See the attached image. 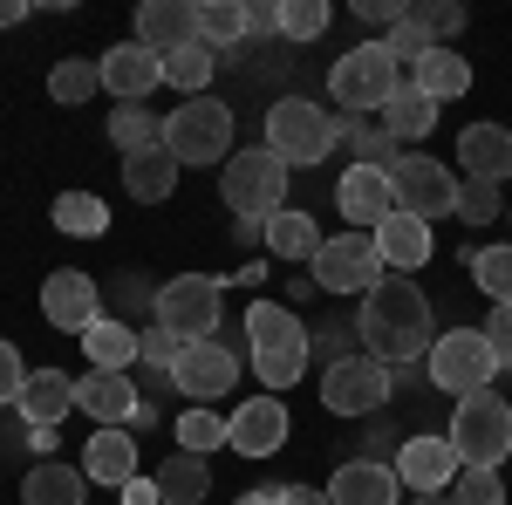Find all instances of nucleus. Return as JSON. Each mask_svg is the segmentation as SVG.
Instances as JSON below:
<instances>
[{"mask_svg": "<svg viewBox=\"0 0 512 505\" xmlns=\"http://www.w3.org/2000/svg\"><path fill=\"white\" fill-rule=\"evenodd\" d=\"M315 287L321 294H376L383 280H390V267H383V253H376V233H335L321 239L315 253Z\"/></svg>", "mask_w": 512, "mask_h": 505, "instance_id": "9", "label": "nucleus"}, {"mask_svg": "<svg viewBox=\"0 0 512 505\" xmlns=\"http://www.w3.org/2000/svg\"><path fill=\"white\" fill-rule=\"evenodd\" d=\"M137 396H144V389L130 383V369H89L76 383V410L96 417V430H117V424L137 417Z\"/></svg>", "mask_w": 512, "mask_h": 505, "instance_id": "17", "label": "nucleus"}, {"mask_svg": "<svg viewBox=\"0 0 512 505\" xmlns=\"http://www.w3.org/2000/svg\"><path fill=\"white\" fill-rule=\"evenodd\" d=\"M96 89H103V69H96V62H55V69H48V96H55L62 110H82Z\"/></svg>", "mask_w": 512, "mask_h": 505, "instance_id": "38", "label": "nucleus"}, {"mask_svg": "<svg viewBox=\"0 0 512 505\" xmlns=\"http://www.w3.org/2000/svg\"><path fill=\"white\" fill-rule=\"evenodd\" d=\"M171 389L212 410L219 396H233V389H239V349L226 342V335L185 342V349H178V362H171Z\"/></svg>", "mask_w": 512, "mask_h": 505, "instance_id": "11", "label": "nucleus"}, {"mask_svg": "<svg viewBox=\"0 0 512 505\" xmlns=\"http://www.w3.org/2000/svg\"><path fill=\"white\" fill-rule=\"evenodd\" d=\"M485 342H492V355H499V369H512V301H492V314H485Z\"/></svg>", "mask_w": 512, "mask_h": 505, "instance_id": "46", "label": "nucleus"}, {"mask_svg": "<svg viewBox=\"0 0 512 505\" xmlns=\"http://www.w3.org/2000/svg\"><path fill=\"white\" fill-rule=\"evenodd\" d=\"M349 151H355V164H362V171H396V164H403V144H396L383 123H355Z\"/></svg>", "mask_w": 512, "mask_h": 505, "instance_id": "40", "label": "nucleus"}, {"mask_svg": "<svg viewBox=\"0 0 512 505\" xmlns=\"http://www.w3.org/2000/svg\"><path fill=\"white\" fill-rule=\"evenodd\" d=\"M137 41H144L151 55L192 48L198 41V7L192 0H144V7H137Z\"/></svg>", "mask_w": 512, "mask_h": 505, "instance_id": "21", "label": "nucleus"}, {"mask_svg": "<svg viewBox=\"0 0 512 505\" xmlns=\"http://www.w3.org/2000/svg\"><path fill=\"white\" fill-rule=\"evenodd\" d=\"M110 294H117V301H123L130 314H137V308H158V287H151L144 273H130V267L117 273V287H110Z\"/></svg>", "mask_w": 512, "mask_h": 505, "instance_id": "49", "label": "nucleus"}, {"mask_svg": "<svg viewBox=\"0 0 512 505\" xmlns=\"http://www.w3.org/2000/svg\"><path fill=\"white\" fill-rule=\"evenodd\" d=\"M233 239L239 246H267V219H233Z\"/></svg>", "mask_w": 512, "mask_h": 505, "instance_id": "55", "label": "nucleus"}, {"mask_svg": "<svg viewBox=\"0 0 512 505\" xmlns=\"http://www.w3.org/2000/svg\"><path fill=\"white\" fill-rule=\"evenodd\" d=\"M178 157L171 151H144V157H123V192L137 198V205H164V198L178 192Z\"/></svg>", "mask_w": 512, "mask_h": 505, "instance_id": "29", "label": "nucleus"}, {"mask_svg": "<svg viewBox=\"0 0 512 505\" xmlns=\"http://www.w3.org/2000/svg\"><path fill=\"white\" fill-rule=\"evenodd\" d=\"M417 505H451V492H417Z\"/></svg>", "mask_w": 512, "mask_h": 505, "instance_id": "58", "label": "nucleus"}, {"mask_svg": "<svg viewBox=\"0 0 512 505\" xmlns=\"http://www.w3.org/2000/svg\"><path fill=\"white\" fill-rule=\"evenodd\" d=\"M41 314H48V328H62V335H89V328L103 321V287L76 267H55L41 280Z\"/></svg>", "mask_w": 512, "mask_h": 505, "instance_id": "13", "label": "nucleus"}, {"mask_svg": "<svg viewBox=\"0 0 512 505\" xmlns=\"http://www.w3.org/2000/svg\"><path fill=\"white\" fill-rule=\"evenodd\" d=\"M117 499H123V505H164V492H158V478H130Z\"/></svg>", "mask_w": 512, "mask_h": 505, "instance_id": "53", "label": "nucleus"}, {"mask_svg": "<svg viewBox=\"0 0 512 505\" xmlns=\"http://www.w3.org/2000/svg\"><path fill=\"white\" fill-rule=\"evenodd\" d=\"M287 485H253V492H239V505H280Z\"/></svg>", "mask_w": 512, "mask_h": 505, "instance_id": "56", "label": "nucleus"}, {"mask_svg": "<svg viewBox=\"0 0 512 505\" xmlns=\"http://www.w3.org/2000/svg\"><path fill=\"white\" fill-rule=\"evenodd\" d=\"M246 35H280V7L253 0V7H246Z\"/></svg>", "mask_w": 512, "mask_h": 505, "instance_id": "52", "label": "nucleus"}, {"mask_svg": "<svg viewBox=\"0 0 512 505\" xmlns=\"http://www.w3.org/2000/svg\"><path fill=\"white\" fill-rule=\"evenodd\" d=\"M355 342H362V355H376V362H390V369L424 362V355H431V342H437V321H431L424 287H410L403 273H390L376 294H362Z\"/></svg>", "mask_w": 512, "mask_h": 505, "instance_id": "1", "label": "nucleus"}, {"mask_svg": "<svg viewBox=\"0 0 512 505\" xmlns=\"http://www.w3.org/2000/svg\"><path fill=\"white\" fill-rule=\"evenodd\" d=\"M458 219H465V226H485V219H499V185L458 178Z\"/></svg>", "mask_w": 512, "mask_h": 505, "instance_id": "45", "label": "nucleus"}, {"mask_svg": "<svg viewBox=\"0 0 512 505\" xmlns=\"http://www.w3.org/2000/svg\"><path fill=\"white\" fill-rule=\"evenodd\" d=\"M212 76H219V55L192 41V48H178V55H164V82L178 89V96H212Z\"/></svg>", "mask_w": 512, "mask_h": 505, "instance_id": "34", "label": "nucleus"}, {"mask_svg": "<svg viewBox=\"0 0 512 505\" xmlns=\"http://www.w3.org/2000/svg\"><path fill=\"white\" fill-rule=\"evenodd\" d=\"M110 144H117L123 157L164 151V117H151L144 103H117V110H110Z\"/></svg>", "mask_w": 512, "mask_h": 505, "instance_id": "32", "label": "nucleus"}, {"mask_svg": "<svg viewBox=\"0 0 512 505\" xmlns=\"http://www.w3.org/2000/svg\"><path fill=\"white\" fill-rule=\"evenodd\" d=\"M96 69H103V89H110L117 103H144V96L164 82V55H151L144 41H117Z\"/></svg>", "mask_w": 512, "mask_h": 505, "instance_id": "18", "label": "nucleus"}, {"mask_svg": "<svg viewBox=\"0 0 512 505\" xmlns=\"http://www.w3.org/2000/svg\"><path fill=\"white\" fill-rule=\"evenodd\" d=\"M328 21H335L328 0H280V35H287V41H321V35H328Z\"/></svg>", "mask_w": 512, "mask_h": 505, "instance_id": "41", "label": "nucleus"}, {"mask_svg": "<svg viewBox=\"0 0 512 505\" xmlns=\"http://www.w3.org/2000/svg\"><path fill=\"white\" fill-rule=\"evenodd\" d=\"M355 14H362L369 28H396V21H403V0H355Z\"/></svg>", "mask_w": 512, "mask_h": 505, "instance_id": "50", "label": "nucleus"}, {"mask_svg": "<svg viewBox=\"0 0 512 505\" xmlns=\"http://www.w3.org/2000/svg\"><path fill=\"white\" fill-rule=\"evenodd\" d=\"M280 505H335V499H328V485H321V492H315V485H287Z\"/></svg>", "mask_w": 512, "mask_h": 505, "instance_id": "54", "label": "nucleus"}, {"mask_svg": "<svg viewBox=\"0 0 512 505\" xmlns=\"http://www.w3.org/2000/svg\"><path fill=\"white\" fill-rule=\"evenodd\" d=\"M246 349H253V355L308 349V328H301L294 301H253V308H246Z\"/></svg>", "mask_w": 512, "mask_h": 505, "instance_id": "22", "label": "nucleus"}, {"mask_svg": "<svg viewBox=\"0 0 512 505\" xmlns=\"http://www.w3.org/2000/svg\"><path fill=\"white\" fill-rule=\"evenodd\" d=\"M21 383H28V362H21L14 342H0V410H7V403H21Z\"/></svg>", "mask_w": 512, "mask_h": 505, "instance_id": "47", "label": "nucleus"}, {"mask_svg": "<svg viewBox=\"0 0 512 505\" xmlns=\"http://www.w3.org/2000/svg\"><path fill=\"white\" fill-rule=\"evenodd\" d=\"M376 253H383V267H390V273H417L437 253V239H431V226H424V219L390 212V219L376 226Z\"/></svg>", "mask_w": 512, "mask_h": 505, "instance_id": "24", "label": "nucleus"}, {"mask_svg": "<svg viewBox=\"0 0 512 505\" xmlns=\"http://www.w3.org/2000/svg\"><path fill=\"white\" fill-rule=\"evenodd\" d=\"M451 451L458 465L472 471H499L512 458V403L499 389H478V396H458V417H451Z\"/></svg>", "mask_w": 512, "mask_h": 505, "instance_id": "3", "label": "nucleus"}, {"mask_svg": "<svg viewBox=\"0 0 512 505\" xmlns=\"http://www.w3.org/2000/svg\"><path fill=\"white\" fill-rule=\"evenodd\" d=\"M424 369H431V383L444 396H478V389L499 383V355L485 342V328H444L424 355Z\"/></svg>", "mask_w": 512, "mask_h": 505, "instance_id": "7", "label": "nucleus"}, {"mask_svg": "<svg viewBox=\"0 0 512 505\" xmlns=\"http://www.w3.org/2000/svg\"><path fill=\"white\" fill-rule=\"evenodd\" d=\"M383 48H390L396 62H410V69H417V62H424V55H431V41L417 35V28H410V21H396L390 35H383Z\"/></svg>", "mask_w": 512, "mask_h": 505, "instance_id": "48", "label": "nucleus"}, {"mask_svg": "<svg viewBox=\"0 0 512 505\" xmlns=\"http://www.w3.org/2000/svg\"><path fill=\"white\" fill-rule=\"evenodd\" d=\"M403 21L431 41V48H444V41L465 35V7H458V0H403Z\"/></svg>", "mask_w": 512, "mask_h": 505, "instance_id": "36", "label": "nucleus"}, {"mask_svg": "<svg viewBox=\"0 0 512 505\" xmlns=\"http://www.w3.org/2000/svg\"><path fill=\"white\" fill-rule=\"evenodd\" d=\"M21 14H28V0H0V28H14Z\"/></svg>", "mask_w": 512, "mask_h": 505, "instance_id": "57", "label": "nucleus"}, {"mask_svg": "<svg viewBox=\"0 0 512 505\" xmlns=\"http://www.w3.org/2000/svg\"><path fill=\"white\" fill-rule=\"evenodd\" d=\"M349 137H355V117H335V110H321L308 96H280L274 110H267V151L287 171L321 164V157L335 151V144H349Z\"/></svg>", "mask_w": 512, "mask_h": 505, "instance_id": "2", "label": "nucleus"}, {"mask_svg": "<svg viewBox=\"0 0 512 505\" xmlns=\"http://www.w3.org/2000/svg\"><path fill=\"white\" fill-rule=\"evenodd\" d=\"M308 349H315L321 362H328V369H335V362H342V355H349V335H342V328H321V335H308Z\"/></svg>", "mask_w": 512, "mask_h": 505, "instance_id": "51", "label": "nucleus"}, {"mask_svg": "<svg viewBox=\"0 0 512 505\" xmlns=\"http://www.w3.org/2000/svg\"><path fill=\"white\" fill-rule=\"evenodd\" d=\"M335 212L349 219V233H376V226L396 212L390 171H362V164H349V178L335 185Z\"/></svg>", "mask_w": 512, "mask_h": 505, "instance_id": "16", "label": "nucleus"}, {"mask_svg": "<svg viewBox=\"0 0 512 505\" xmlns=\"http://www.w3.org/2000/svg\"><path fill=\"white\" fill-rule=\"evenodd\" d=\"M396 396V369L376 355H342L335 369H321V403L335 417H376Z\"/></svg>", "mask_w": 512, "mask_h": 505, "instance_id": "10", "label": "nucleus"}, {"mask_svg": "<svg viewBox=\"0 0 512 505\" xmlns=\"http://www.w3.org/2000/svg\"><path fill=\"white\" fill-rule=\"evenodd\" d=\"M219 198H226L233 219H274L280 205H287V164H280L267 144L233 151L219 164Z\"/></svg>", "mask_w": 512, "mask_h": 505, "instance_id": "5", "label": "nucleus"}, {"mask_svg": "<svg viewBox=\"0 0 512 505\" xmlns=\"http://www.w3.org/2000/svg\"><path fill=\"white\" fill-rule=\"evenodd\" d=\"M328 499H335V505H396V499H403V485H396L390 465H376V458H349V465L328 478Z\"/></svg>", "mask_w": 512, "mask_h": 505, "instance_id": "23", "label": "nucleus"}, {"mask_svg": "<svg viewBox=\"0 0 512 505\" xmlns=\"http://www.w3.org/2000/svg\"><path fill=\"white\" fill-rule=\"evenodd\" d=\"M451 505H506V485H499V471H458L451 478Z\"/></svg>", "mask_w": 512, "mask_h": 505, "instance_id": "44", "label": "nucleus"}, {"mask_svg": "<svg viewBox=\"0 0 512 505\" xmlns=\"http://www.w3.org/2000/svg\"><path fill=\"white\" fill-rule=\"evenodd\" d=\"M158 492H164V505H205V492H212V465L192 458V451H171V458L158 465Z\"/></svg>", "mask_w": 512, "mask_h": 505, "instance_id": "31", "label": "nucleus"}, {"mask_svg": "<svg viewBox=\"0 0 512 505\" xmlns=\"http://www.w3.org/2000/svg\"><path fill=\"white\" fill-rule=\"evenodd\" d=\"M171 437H178V451H192V458H212V451L226 444V417H219V410H205V403H192V410L178 417V430H171Z\"/></svg>", "mask_w": 512, "mask_h": 505, "instance_id": "39", "label": "nucleus"}, {"mask_svg": "<svg viewBox=\"0 0 512 505\" xmlns=\"http://www.w3.org/2000/svg\"><path fill=\"white\" fill-rule=\"evenodd\" d=\"M390 192H396V212H410V219H451L458 212V171L444 164V157H403L390 171Z\"/></svg>", "mask_w": 512, "mask_h": 505, "instance_id": "12", "label": "nucleus"}, {"mask_svg": "<svg viewBox=\"0 0 512 505\" xmlns=\"http://www.w3.org/2000/svg\"><path fill=\"white\" fill-rule=\"evenodd\" d=\"M48 219L62 226V233H76V239H103L110 233V205L96 192H62L55 205H48Z\"/></svg>", "mask_w": 512, "mask_h": 505, "instance_id": "35", "label": "nucleus"}, {"mask_svg": "<svg viewBox=\"0 0 512 505\" xmlns=\"http://www.w3.org/2000/svg\"><path fill=\"white\" fill-rule=\"evenodd\" d=\"M21 424L28 430H55L69 410H76V376L69 369H28V383H21Z\"/></svg>", "mask_w": 512, "mask_h": 505, "instance_id": "20", "label": "nucleus"}, {"mask_svg": "<svg viewBox=\"0 0 512 505\" xmlns=\"http://www.w3.org/2000/svg\"><path fill=\"white\" fill-rule=\"evenodd\" d=\"M178 349H185V342H178V335H164L158 321L144 328V342H137V362L151 369V383H171V362H178Z\"/></svg>", "mask_w": 512, "mask_h": 505, "instance_id": "43", "label": "nucleus"}, {"mask_svg": "<svg viewBox=\"0 0 512 505\" xmlns=\"http://www.w3.org/2000/svg\"><path fill=\"white\" fill-rule=\"evenodd\" d=\"M321 239H328V233H321L301 205H280L274 219H267V253H274V260H287V267H294V260H301V267H315Z\"/></svg>", "mask_w": 512, "mask_h": 505, "instance_id": "26", "label": "nucleus"}, {"mask_svg": "<svg viewBox=\"0 0 512 505\" xmlns=\"http://www.w3.org/2000/svg\"><path fill=\"white\" fill-rule=\"evenodd\" d=\"M383 130H390L396 144H403V137H431V130H437V103L424 96V89L403 82L390 103H383Z\"/></svg>", "mask_w": 512, "mask_h": 505, "instance_id": "33", "label": "nucleus"}, {"mask_svg": "<svg viewBox=\"0 0 512 505\" xmlns=\"http://www.w3.org/2000/svg\"><path fill=\"white\" fill-rule=\"evenodd\" d=\"M458 164L478 185H506L512 178V130L506 123H465L458 130Z\"/></svg>", "mask_w": 512, "mask_h": 505, "instance_id": "19", "label": "nucleus"}, {"mask_svg": "<svg viewBox=\"0 0 512 505\" xmlns=\"http://www.w3.org/2000/svg\"><path fill=\"white\" fill-rule=\"evenodd\" d=\"M82 471H89V485H110V492H123L130 478H137V437L130 430H96L89 437V451H82Z\"/></svg>", "mask_w": 512, "mask_h": 505, "instance_id": "25", "label": "nucleus"}, {"mask_svg": "<svg viewBox=\"0 0 512 505\" xmlns=\"http://www.w3.org/2000/svg\"><path fill=\"white\" fill-rule=\"evenodd\" d=\"M287 430H294L287 424V403L260 389V396H246L233 417H226V444H233L239 458H274L280 444H287Z\"/></svg>", "mask_w": 512, "mask_h": 505, "instance_id": "14", "label": "nucleus"}, {"mask_svg": "<svg viewBox=\"0 0 512 505\" xmlns=\"http://www.w3.org/2000/svg\"><path fill=\"white\" fill-rule=\"evenodd\" d=\"M396 89H403V62H396L383 41H355L349 55L328 69V96H335V110H383Z\"/></svg>", "mask_w": 512, "mask_h": 505, "instance_id": "6", "label": "nucleus"}, {"mask_svg": "<svg viewBox=\"0 0 512 505\" xmlns=\"http://www.w3.org/2000/svg\"><path fill=\"white\" fill-rule=\"evenodd\" d=\"M219 294H226L219 273H178V280L158 287L151 321L164 335H178V342H205V335H219Z\"/></svg>", "mask_w": 512, "mask_h": 505, "instance_id": "8", "label": "nucleus"}, {"mask_svg": "<svg viewBox=\"0 0 512 505\" xmlns=\"http://www.w3.org/2000/svg\"><path fill=\"white\" fill-rule=\"evenodd\" d=\"M396 485L417 499V492H451V478H458V451H451V437H403V451H396Z\"/></svg>", "mask_w": 512, "mask_h": 505, "instance_id": "15", "label": "nucleus"}, {"mask_svg": "<svg viewBox=\"0 0 512 505\" xmlns=\"http://www.w3.org/2000/svg\"><path fill=\"white\" fill-rule=\"evenodd\" d=\"M164 151L178 157V171H192V164H226V157H233V103H219V96H185V103L164 117Z\"/></svg>", "mask_w": 512, "mask_h": 505, "instance_id": "4", "label": "nucleus"}, {"mask_svg": "<svg viewBox=\"0 0 512 505\" xmlns=\"http://www.w3.org/2000/svg\"><path fill=\"white\" fill-rule=\"evenodd\" d=\"M82 499H89V471L82 465L41 458V465L21 478V505H82Z\"/></svg>", "mask_w": 512, "mask_h": 505, "instance_id": "27", "label": "nucleus"}, {"mask_svg": "<svg viewBox=\"0 0 512 505\" xmlns=\"http://www.w3.org/2000/svg\"><path fill=\"white\" fill-rule=\"evenodd\" d=\"M410 89H424L431 103H458V96L472 89V62H465L458 48H431V55L410 69Z\"/></svg>", "mask_w": 512, "mask_h": 505, "instance_id": "28", "label": "nucleus"}, {"mask_svg": "<svg viewBox=\"0 0 512 505\" xmlns=\"http://www.w3.org/2000/svg\"><path fill=\"white\" fill-rule=\"evenodd\" d=\"M472 280L492 301H512V246H478L472 253Z\"/></svg>", "mask_w": 512, "mask_h": 505, "instance_id": "42", "label": "nucleus"}, {"mask_svg": "<svg viewBox=\"0 0 512 505\" xmlns=\"http://www.w3.org/2000/svg\"><path fill=\"white\" fill-rule=\"evenodd\" d=\"M198 41L219 55L246 41V0H198Z\"/></svg>", "mask_w": 512, "mask_h": 505, "instance_id": "37", "label": "nucleus"}, {"mask_svg": "<svg viewBox=\"0 0 512 505\" xmlns=\"http://www.w3.org/2000/svg\"><path fill=\"white\" fill-rule=\"evenodd\" d=\"M137 342H144V328L103 314V321L82 335V355H89V369H137Z\"/></svg>", "mask_w": 512, "mask_h": 505, "instance_id": "30", "label": "nucleus"}]
</instances>
